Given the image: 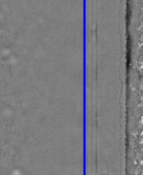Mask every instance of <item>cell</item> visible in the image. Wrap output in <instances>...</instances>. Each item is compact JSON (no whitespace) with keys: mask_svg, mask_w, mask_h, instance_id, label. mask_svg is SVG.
Listing matches in <instances>:
<instances>
[]
</instances>
